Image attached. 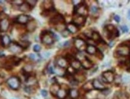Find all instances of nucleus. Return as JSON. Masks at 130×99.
I'll list each match as a JSON object with an SVG mask.
<instances>
[{"label":"nucleus","instance_id":"412c9836","mask_svg":"<svg viewBox=\"0 0 130 99\" xmlns=\"http://www.w3.org/2000/svg\"><path fill=\"white\" fill-rule=\"evenodd\" d=\"M57 97L59 99H64L67 95V91L63 88H60L57 94Z\"/></svg>","mask_w":130,"mask_h":99},{"label":"nucleus","instance_id":"39448f33","mask_svg":"<svg viewBox=\"0 0 130 99\" xmlns=\"http://www.w3.org/2000/svg\"><path fill=\"white\" fill-rule=\"evenodd\" d=\"M9 50L14 54H20L22 52L23 48L18 44L11 43V44L9 47Z\"/></svg>","mask_w":130,"mask_h":99},{"label":"nucleus","instance_id":"cd10ccee","mask_svg":"<svg viewBox=\"0 0 130 99\" xmlns=\"http://www.w3.org/2000/svg\"><path fill=\"white\" fill-rule=\"evenodd\" d=\"M32 68H32V66L31 65L28 64V65H26L24 66L23 70L24 72L26 73L27 74H28L29 73L31 72L32 70Z\"/></svg>","mask_w":130,"mask_h":99},{"label":"nucleus","instance_id":"a211bd4d","mask_svg":"<svg viewBox=\"0 0 130 99\" xmlns=\"http://www.w3.org/2000/svg\"><path fill=\"white\" fill-rule=\"evenodd\" d=\"M60 89V85H58L57 83H53L51 85V88H50V92H51V93L53 95H56Z\"/></svg>","mask_w":130,"mask_h":99},{"label":"nucleus","instance_id":"bb28decb","mask_svg":"<svg viewBox=\"0 0 130 99\" xmlns=\"http://www.w3.org/2000/svg\"><path fill=\"white\" fill-rule=\"evenodd\" d=\"M91 38L95 42H99L101 40V36L100 34L98 33V32H93L92 34V36H91Z\"/></svg>","mask_w":130,"mask_h":99},{"label":"nucleus","instance_id":"c03bdc74","mask_svg":"<svg viewBox=\"0 0 130 99\" xmlns=\"http://www.w3.org/2000/svg\"><path fill=\"white\" fill-rule=\"evenodd\" d=\"M127 17H128V19L130 20V10H129L128 12V14H127Z\"/></svg>","mask_w":130,"mask_h":99},{"label":"nucleus","instance_id":"79ce46f5","mask_svg":"<svg viewBox=\"0 0 130 99\" xmlns=\"http://www.w3.org/2000/svg\"><path fill=\"white\" fill-rule=\"evenodd\" d=\"M114 19H115V20L117 22H119L120 21H121V18L119 15H116L115 16V17H114Z\"/></svg>","mask_w":130,"mask_h":99},{"label":"nucleus","instance_id":"f3484780","mask_svg":"<svg viewBox=\"0 0 130 99\" xmlns=\"http://www.w3.org/2000/svg\"><path fill=\"white\" fill-rule=\"evenodd\" d=\"M64 19L63 18V17L61 15H57L56 17L53 18L51 19V22L53 24H62L64 22Z\"/></svg>","mask_w":130,"mask_h":99},{"label":"nucleus","instance_id":"7c9ffc66","mask_svg":"<svg viewBox=\"0 0 130 99\" xmlns=\"http://www.w3.org/2000/svg\"><path fill=\"white\" fill-rule=\"evenodd\" d=\"M30 43H29V42H27L26 41V40H23V41L22 42V44H19L21 45V47H22V48H27L30 45Z\"/></svg>","mask_w":130,"mask_h":99},{"label":"nucleus","instance_id":"7ed1b4c3","mask_svg":"<svg viewBox=\"0 0 130 99\" xmlns=\"http://www.w3.org/2000/svg\"><path fill=\"white\" fill-rule=\"evenodd\" d=\"M42 42L44 44L51 45L54 42V36L53 34L50 33H43L42 35Z\"/></svg>","mask_w":130,"mask_h":99},{"label":"nucleus","instance_id":"9d476101","mask_svg":"<svg viewBox=\"0 0 130 99\" xmlns=\"http://www.w3.org/2000/svg\"><path fill=\"white\" fill-rule=\"evenodd\" d=\"M1 44L4 47H9L11 44V39L10 37L7 35H4L1 36Z\"/></svg>","mask_w":130,"mask_h":99},{"label":"nucleus","instance_id":"6e6552de","mask_svg":"<svg viewBox=\"0 0 130 99\" xmlns=\"http://www.w3.org/2000/svg\"><path fill=\"white\" fill-rule=\"evenodd\" d=\"M76 12H77V13L78 15L84 17V16L86 15L87 13V7H86L85 4H80L79 6H77Z\"/></svg>","mask_w":130,"mask_h":99},{"label":"nucleus","instance_id":"9b49d317","mask_svg":"<svg viewBox=\"0 0 130 99\" xmlns=\"http://www.w3.org/2000/svg\"><path fill=\"white\" fill-rule=\"evenodd\" d=\"M92 83H93V87L95 90L102 91L105 89L104 85L100 80H98V79H94L92 81Z\"/></svg>","mask_w":130,"mask_h":99},{"label":"nucleus","instance_id":"ddd939ff","mask_svg":"<svg viewBox=\"0 0 130 99\" xmlns=\"http://www.w3.org/2000/svg\"><path fill=\"white\" fill-rule=\"evenodd\" d=\"M57 65L58 67L64 68L68 66V61L64 58H60L57 60Z\"/></svg>","mask_w":130,"mask_h":99},{"label":"nucleus","instance_id":"f8f14e48","mask_svg":"<svg viewBox=\"0 0 130 99\" xmlns=\"http://www.w3.org/2000/svg\"><path fill=\"white\" fill-rule=\"evenodd\" d=\"M16 21L19 24H25L29 21V17L26 15H20L16 18Z\"/></svg>","mask_w":130,"mask_h":99},{"label":"nucleus","instance_id":"a19ab883","mask_svg":"<svg viewBox=\"0 0 130 99\" xmlns=\"http://www.w3.org/2000/svg\"><path fill=\"white\" fill-rule=\"evenodd\" d=\"M41 94L42 96L45 97L47 96V95H48V92H47L46 90H42L41 91Z\"/></svg>","mask_w":130,"mask_h":99},{"label":"nucleus","instance_id":"0eeeda50","mask_svg":"<svg viewBox=\"0 0 130 99\" xmlns=\"http://www.w3.org/2000/svg\"><path fill=\"white\" fill-rule=\"evenodd\" d=\"M10 25L9 21L7 18L0 19V31L1 32H7Z\"/></svg>","mask_w":130,"mask_h":99},{"label":"nucleus","instance_id":"473e14b6","mask_svg":"<svg viewBox=\"0 0 130 99\" xmlns=\"http://www.w3.org/2000/svg\"><path fill=\"white\" fill-rule=\"evenodd\" d=\"M90 11L93 14H95V13H96L98 12V8L96 6H92L90 8Z\"/></svg>","mask_w":130,"mask_h":99},{"label":"nucleus","instance_id":"a878e982","mask_svg":"<svg viewBox=\"0 0 130 99\" xmlns=\"http://www.w3.org/2000/svg\"><path fill=\"white\" fill-rule=\"evenodd\" d=\"M28 57L31 60L35 62H38L40 60V57L39 55L35 54V53H31V54H29Z\"/></svg>","mask_w":130,"mask_h":99},{"label":"nucleus","instance_id":"423d86ee","mask_svg":"<svg viewBox=\"0 0 130 99\" xmlns=\"http://www.w3.org/2000/svg\"><path fill=\"white\" fill-rule=\"evenodd\" d=\"M102 77L107 83H111L115 80V75L111 71H107L102 74Z\"/></svg>","mask_w":130,"mask_h":99},{"label":"nucleus","instance_id":"f03ea898","mask_svg":"<svg viewBox=\"0 0 130 99\" xmlns=\"http://www.w3.org/2000/svg\"><path fill=\"white\" fill-rule=\"evenodd\" d=\"M116 52L121 56H127L130 54V48L125 45L122 44L117 48Z\"/></svg>","mask_w":130,"mask_h":99},{"label":"nucleus","instance_id":"f257e3e1","mask_svg":"<svg viewBox=\"0 0 130 99\" xmlns=\"http://www.w3.org/2000/svg\"><path fill=\"white\" fill-rule=\"evenodd\" d=\"M7 83L10 88L14 90H18L21 86L20 80L18 77H15V76L10 77L7 80Z\"/></svg>","mask_w":130,"mask_h":99},{"label":"nucleus","instance_id":"aec40b11","mask_svg":"<svg viewBox=\"0 0 130 99\" xmlns=\"http://www.w3.org/2000/svg\"><path fill=\"white\" fill-rule=\"evenodd\" d=\"M86 50L88 54L91 55H93L97 53L96 48L93 45H89L88 46H87Z\"/></svg>","mask_w":130,"mask_h":99},{"label":"nucleus","instance_id":"393cba45","mask_svg":"<svg viewBox=\"0 0 130 99\" xmlns=\"http://www.w3.org/2000/svg\"><path fill=\"white\" fill-rule=\"evenodd\" d=\"M43 7L45 9H46L47 10H51L53 9V2L51 1H43Z\"/></svg>","mask_w":130,"mask_h":99},{"label":"nucleus","instance_id":"ea45409f","mask_svg":"<svg viewBox=\"0 0 130 99\" xmlns=\"http://www.w3.org/2000/svg\"><path fill=\"white\" fill-rule=\"evenodd\" d=\"M72 3H73V4L75 5V6H78L81 4V1H79V0H76V1L75 0H74V1H72Z\"/></svg>","mask_w":130,"mask_h":99},{"label":"nucleus","instance_id":"f704fd0d","mask_svg":"<svg viewBox=\"0 0 130 99\" xmlns=\"http://www.w3.org/2000/svg\"><path fill=\"white\" fill-rule=\"evenodd\" d=\"M120 99H127L128 98V95H126L125 93H123V92H120V94L118 95Z\"/></svg>","mask_w":130,"mask_h":99},{"label":"nucleus","instance_id":"20e7f679","mask_svg":"<svg viewBox=\"0 0 130 99\" xmlns=\"http://www.w3.org/2000/svg\"><path fill=\"white\" fill-rule=\"evenodd\" d=\"M74 45L75 48L80 51H84L87 47L86 42L81 38H76L74 40Z\"/></svg>","mask_w":130,"mask_h":99},{"label":"nucleus","instance_id":"c85d7f7f","mask_svg":"<svg viewBox=\"0 0 130 99\" xmlns=\"http://www.w3.org/2000/svg\"><path fill=\"white\" fill-rule=\"evenodd\" d=\"M54 73H56L57 74H58V76H63L64 74V72L63 71V68H61L60 67H58L57 66V68H56V69H54Z\"/></svg>","mask_w":130,"mask_h":99},{"label":"nucleus","instance_id":"6ab92c4d","mask_svg":"<svg viewBox=\"0 0 130 99\" xmlns=\"http://www.w3.org/2000/svg\"><path fill=\"white\" fill-rule=\"evenodd\" d=\"M71 66L75 70H77V69H79L81 68V62L79 61H78L77 59H73L71 62Z\"/></svg>","mask_w":130,"mask_h":99},{"label":"nucleus","instance_id":"72a5a7b5","mask_svg":"<svg viewBox=\"0 0 130 99\" xmlns=\"http://www.w3.org/2000/svg\"><path fill=\"white\" fill-rule=\"evenodd\" d=\"M70 32L68 30H63V32H61V35L64 38H67L68 36L69 35Z\"/></svg>","mask_w":130,"mask_h":99},{"label":"nucleus","instance_id":"b1692460","mask_svg":"<svg viewBox=\"0 0 130 99\" xmlns=\"http://www.w3.org/2000/svg\"><path fill=\"white\" fill-rule=\"evenodd\" d=\"M30 8L31 7L29 6L28 4H27V3H24L21 6H19V10L24 12H28V11H30L31 9Z\"/></svg>","mask_w":130,"mask_h":99},{"label":"nucleus","instance_id":"4c0bfd02","mask_svg":"<svg viewBox=\"0 0 130 99\" xmlns=\"http://www.w3.org/2000/svg\"><path fill=\"white\" fill-rule=\"evenodd\" d=\"M121 30L123 32V33H126V32H128V28L127 26L123 25L121 27Z\"/></svg>","mask_w":130,"mask_h":99},{"label":"nucleus","instance_id":"37998d69","mask_svg":"<svg viewBox=\"0 0 130 99\" xmlns=\"http://www.w3.org/2000/svg\"><path fill=\"white\" fill-rule=\"evenodd\" d=\"M4 77L0 76V85H2V84L3 83V82H4Z\"/></svg>","mask_w":130,"mask_h":99},{"label":"nucleus","instance_id":"c756f323","mask_svg":"<svg viewBox=\"0 0 130 99\" xmlns=\"http://www.w3.org/2000/svg\"><path fill=\"white\" fill-rule=\"evenodd\" d=\"M84 79H85V77L83 74H78L75 77V80H77V82H82Z\"/></svg>","mask_w":130,"mask_h":99},{"label":"nucleus","instance_id":"c9c22d12","mask_svg":"<svg viewBox=\"0 0 130 99\" xmlns=\"http://www.w3.org/2000/svg\"><path fill=\"white\" fill-rule=\"evenodd\" d=\"M13 3L17 5V6H21L24 3V1H22V0H14V1H13Z\"/></svg>","mask_w":130,"mask_h":99},{"label":"nucleus","instance_id":"2f4dec72","mask_svg":"<svg viewBox=\"0 0 130 99\" xmlns=\"http://www.w3.org/2000/svg\"><path fill=\"white\" fill-rule=\"evenodd\" d=\"M27 3L29 4V6H30L31 7H34V6H35L36 4L37 3V1H35V0H32V1L28 0V1H27Z\"/></svg>","mask_w":130,"mask_h":99},{"label":"nucleus","instance_id":"1a4fd4ad","mask_svg":"<svg viewBox=\"0 0 130 99\" xmlns=\"http://www.w3.org/2000/svg\"><path fill=\"white\" fill-rule=\"evenodd\" d=\"M86 22V18L83 16L78 15V17L74 18L73 19V23L75 24L77 26H81L84 25V24Z\"/></svg>","mask_w":130,"mask_h":99},{"label":"nucleus","instance_id":"5701e85b","mask_svg":"<svg viewBox=\"0 0 130 99\" xmlns=\"http://www.w3.org/2000/svg\"><path fill=\"white\" fill-rule=\"evenodd\" d=\"M83 88L84 90L86 91H90L93 88V83H92V81H89L87 83H86L83 86Z\"/></svg>","mask_w":130,"mask_h":99},{"label":"nucleus","instance_id":"dca6fc26","mask_svg":"<svg viewBox=\"0 0 130 99\" xmlns=\"http://www.w3.org/2000/svg\"><path fill=\"white\" fill-rule=\"evenodd\" d=\"M66 28H67V30L69 31L70 33L72 34L76 33L78 30L77 26L74 23H69L66 25Z\"/></svg>","mask_w":130,"mask_h":99},{"label":"nucleus","instance_id":"4be33fe9","mask_svg":"<svg viewBox=\"0 0 130 99\" xmlns=\"http://www.w3.org/2000/svg\"><path fill=\"white\" fill-rule=\"evenodd\" d=\"M69 96L72 99H77L79 96V92L76 89H71L69 91Z\"/></svg>","mask_w":130,"mask_h":99},{"label":"nucleus","instance_id":"4468645a","mask_svg":"<svg viewBox=\"0 0 130 99\" xmlns=\"http://www.w3.org/2000/svg\"><path fill=\"white\" fill-rule=\"evenodd\" d=\"M37 27V23L35 20H31L28 22L27 25V30L29 32H34L36 30Z\"/></svg>","mask_w":130,"mask_h":99},{"label":"nucleus","instance_id":"2eb2a0df","mask_svg":"<svg viewBox=\"0 0 130 99\" xmlns=\"http://www.w3.org/2000/svg\"><path fill=\"white\" fill-rule=\"evenodd\" d=\"M81 66H82L84 68H85L86 69H89L91 68L92 67V66H93V64L91 62V61H89L87 58H86L85 59L83 60V61L81 62Z\"/></svg>","mask_w":130,"mask_h":99},{"label":"nucleus","instance_id":"e433bc0d","mask_svg":"<svg viewBox=\"0 0 130 99\" xmlns=\"http://www.w3.org/2000/svg\"><path fill=\"white\" fill-rule=\"evenodd\" d=\"M41 50V47L38 44H36L34 45L33 47V50L35 52H39L40 51V50Z\"/></svg>","mask_w":130,"mask_h":99},{"label":"nucleus","instance_id":"58836bf2","mask_svg":"<svg viewBox=\"0 0 130 99\" xmlns=\"http://www.w3.org/2000/svg\"><path fill=\"white\" fill-rule=\"evenodd\" d=\"M74 71H75V69L74 68H72L71 66H69V67L68 68V72L69 73V74L74 73H75Z\"/></svg>","mask_w":130,"mask_h":99}]
</instances>
